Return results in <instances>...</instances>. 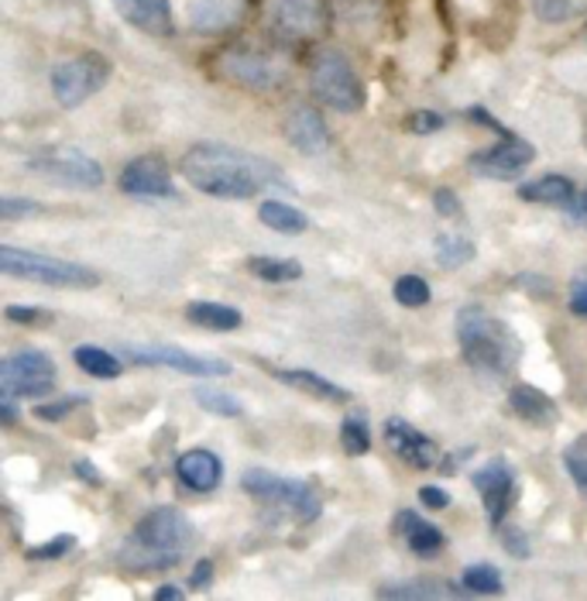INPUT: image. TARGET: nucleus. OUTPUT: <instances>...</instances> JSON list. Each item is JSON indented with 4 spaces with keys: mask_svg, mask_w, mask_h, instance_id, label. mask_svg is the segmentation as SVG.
Returning a JSON list of instances; mask_svg holds the SVG:
<instances>
[{
    "mask_svg": "<svg viewBox=\"0 0 587 601\" xmlns=\"http://www.w3.org/2000/svg\"><path fill=\"white\" fill-rule=\"evenodd\" d=\"M179 172L192 189L207 192L213 200H251L268 186L292 189V183L282 176L278 165L251 152H241L234 145H213V141L192 145L179 162Z\"/></svg>",
    "mask_w": 587,
    "mask_h": 601,
    "instance_id": "1",
    "label": "nucleus"
},
{
    "mask_svg": "<svg viewBox=\"0 0 587 601\" xmlns=\"http://www.w3.org/2000/svg\"><path fill=\"white\" fill-rule=\"evenodd\" d=\"M192 536H196L192 519L183 509L159 505L138 519L130 540L121 547L117 561H121V567L135 571V574L176 567L183 561V553L192 547Z\"/></svg>",
    "mask_w": 587,
    "mask_h": 601,
    "instance_id": "2",
    "label": "nucleus"
},
{
    "mask_svg": "<svg viewBox=\"0 0 587 601\" xmlns=\"http://www.w3.org/2000/svg\"><path fill=\"white\" fill-rule=\"evenodd\" d=\"M453 330H457V343H461V354L474 372L491 378L512 375V368L522 358V340L502 316H495L482 306H464L457 313Z\"/></svg>",
    "mask_w": 587,
    "mask_h": 601,
    "instance_id": "3",
    "label": "nucleus"
},
{
    "mask_svg": "<svg viewBox=\"0 0 587 601\" xmlns=\"http://www.w3.org/2000/svg\"><path fill=\"white\" fill-rule=\"evenodd\" d=\"M310 90L323 107H330L337 114H358L364 107V83L354 70V62L340 49H323L313 55Z\"/></svg>",
    "mask_w": 587,
    "mask_h": 601,
    "instance_id": "4",
    "label": "nucleus"
},
{
    "mask_svg": "<svg viewBox=\"0 0 587 601\" xmlns=\"http://www.w3.org/2000/svg\"><path fill=\"white\" fill-rule=\"evenodd\" d=\"M0 272L11 278H28L38 286H59V289H93L100 286V275L79 262H65V258H49L35 251H21L4 245L0 248Z\"/></svg>",
    "mask_w": 587,
    "mask_h": 601,
    "instance_id": "5",
    "label": "nucleus"
},
{
    "mask_svg": "<svg viewBox=\"0 0 587 601\" xmlns=\"http://www.w3.org/2000/svg\"><path fill=\"white\" fill-rule=\"evenodd\" d=\"M265 28L286 46L313 41L330 28V8H326V0H268Z\"/></svg>",
    "mask_w": 587,
    "mask_h": 601,
    "instance_id": "6",
    "label": "nucleus"
},
{
    "mask_svg": "<svg viewBox=\"0 0 587 601\" xmlns=\"http://www.w3.org/2000/svg\"><path fill=\"white\" fill-rule=\"evenodd\" d=\"M241 488L258 502L286 509L296 523H313L320 515V499L307 481H292V478L272 475V471H265V467H254L245 475Z\"/></svg>",
    "mask_w": 587,
    "mask_h": 601,
    "instance_id": "7",
    "label": "nucleus"
},
{
    "mask_svg": "<svg viewBox=\"0 0 587 601\" xmlns=\"http://www.w3.org/2000/svg\"><path fill=\"white\" fill-rule=\"evenodd\" d=\"M55 389V364L46 351H14L0 364V392L8 399H35Z\"/></svg>",
    "mask_w": 587,
    "mask_h": 601,
    "instance_id": "8",
    "label": "nucleus"
},
{
    "mask_svg": "<svg viewBox=\"0 0 587 601\" xmlns=\"http://www.w3.org/2000/svg\"><path fill=\"white\" fill-rule=\"evenodd\" d=\"M28 172H35L38 179H49L65 189H97L103 186V168L90 155H83L79 148H49L35 159H28Z\"/></svg>",
    "mask_w": 587,
    "mask_h": 601,
    "instance_id": "9",
    "label": "nucleus"
},
{
    "mask_svg": "<svg viewBox=\"0 0 587 601\" xmlns=\"http://www.w3.org/2000/svg\"><path fill=\"white\" fill-rule=\"evenodd\" d=\"M111 79V62L100 52H83L70 62H62L52 73V93L62 107H79L90 100L97 90H103V83Z\"/></svg>",
    "mask_w": 587,
    "mask_h": 601,
    "instance_id": "10",
    "label": "nucleus"
},
{
    "mask_svg": "<svg viewBox=\"0 0 587 601\" xmlns=\"http://www.w3.org/2000/svg\"><path fill=\"white\" fill-rule=\"evenodd\" d=\"M124 358L130 364H141V368H172V372L192 375V378H224V375H230V364L221 361V358L189 354L183 348H165V343H151V348H124Z\"/></svg>",
    "mask_w": 587,
    "mask_h": 601,
    "instance_id": "11",
    "label": "nucleus"
},
{
    "mask_svg": "<svg viewBox=\"0 0 587 601\" xmlns=\"http://www.w3.org/2000/svg\"><path fill=\"white\" fill-rule=\"evenodd\" d=\"M471 485L477 488V496L485 502V512H488V523L491 529H502L505 515L515 502V491H519V481H515V471L505 458H495L488 461L485 467H477L471 475Z\"/></svg>",
    "mask_w": 587,
    "mask_h": 601,
    "instance_id": "12",
    "label": "nucleus"
},
{
    "mask_svg": "<svg viewBox=\"0 0 587 601\" xmlns=\"http://www.w3.org/2000/svg\"><path fill=\"white\" fill-rule=\"evenodd\" d=\"M536 159V148L529 141H522L515 135L495 141L491 148H485V152H477L467 159V168L474 172V176L482 179H498V183H509V179H519L522 168L533 165Z\"/></svg>",
    "mask_w": 587,
    "mask_h": 601,
    "instance_id": "13",
    "label": "nucleus"
},
{
    "mask_svg": "<svg viewBox=\"0 0 587 601\" xmlns=\"http://www.w3.org/2000/svg\"><path fill=\"white\" fill-rule=\"evenodd\" d=\"M221 73L230 83L245 86V90H272V86L282 83V73L286 70H282L268 52L251 49V46H237V49H227L221 55Z\"/></svg>",
    "mask_w": 587,
    "mask_h": 601,
    "instance_id": "14",
    "label": "nucleus"
},
{
    "mask_svg": "<svg viewBox=\"0 0 587 601\" xmlns=\"http://www.w3.org/2000/svg\"><path fill=\"white\" fill-rule=\"evenodd\" d=\"M121 189L127 197H145V200H176L179 192L172 186L168 165L162 155H138L130 159L121 172Z\"/></svg>",
    "mask_w": 587,
    "mask_h": 601,
    "instance_id": "15",
    "label": "nucleus"
},
{
    "mask_svg": "<svg viewBox=\"0 0 587 601\" xmlns=\"http://www.w3.org/2000/svg\"><path fill=\"white\" fill-rule=\"evenodd\" d=\"M385 443L391 447V454H396L399 461H405L409 467H416V471L440 464V447L433 443L426 434H420L412 423H405L402 416L385 420Z\"/></svg>",
    "mask_w": 587,
    "mask_h": 601,
    "instance_id": "16",
    "label": "nucleus"
},
{
    "mask_svg": "<svg viewBox=\"0 0 587 601\" xmlns=\"http://www.w3.org/2000/svg\"><path fill=\"white\" fill-rule=\"evenodd\" d=\"M248 0H189V28L196 35H227L245 21Z\"/></svg>",
    "mask_w": 587,
    "mask_h": 601,
    "instance_id": "17",
    "label": "nucleus"
},
{
    "mask_svg": "<svg viewBox=\"0 0 587 601\" xmlns=\"http://www.w3.org/2000/svg\"><path fill=\"white\" fill-rule=\"evenodd\" d=\"M114 8L130 28H138L151 38H168L176 32L168 0H114Z\"/></svg>",
    "mask_w": 587,
    "mask_h": 601,
    "instance_id": "18",
    "label": "nucleus"
},
{
    "mask_svg": "<svg viewBox=\"0 0 587 601\" xmlns=\"http://www.w3.org/2000/svg\"><path fill=\"white\" fill-rule=\"evenodd\" d=\"M176 478L189 488V491H213L224 481V464L221 458L207 447L186 450V454L176 461Z\"/></svg>",
    "mask_w": 587,
    "mask_h": 601,
    "instance_id": "19",
    "label": "nucleus"
},
{
    "mask_svg": "<svg viewBox=\"0 0 587 601\" xmlns=\"http://www.w3.org/2000/svg\"><path fill=\"white\" fill-rule=\"evenodd\" d=\"M286 138L292 148H299L302 155H320L326 145H330V132H326V121L313 107H296L286 121Z\"/></svg>",
    "mask_w": 587,
    "mask_h": 601,
    "instance_id": "20",
    "label": "nucleus"
},
{
    "mask_svg": "<svg viewBox=\"0 0 587 601\" xmlns=\"http://www.w3.org/2000/svg\"><path fill=\"white\" fill-rule=\"evenodd\" d=\"M396 533L402 536L405 547L416 556H433L447 547V536L440 533V526H433L429 519H423V515L412 512V509L396 515Z\"/></svg>",
    "mask_w": 587,
    "mask_h": 601,
    "instance_id": "21",
    "label": "nucleus"
},
{
    "mask_svg": "<svg viewBox=\"0 0 587 601\" xmlns=\"http://www.w3.org/2000/svg\"><path fill=\"white\" fill-rule=\"evenodd\" d=\"M509 405L519 420H526L533 426H557L560 423V405L542 389H536V385H515V389L509 392Z\"/></svg>",
    "mask_w": 587,
    "mask_h": 601,
    "instance_id": "22",
    "label": "nucleus"
},
{
    "mask_svg": "<svg viewBox=\"0 0 587 601\" xmlns=\"http://www.w3.org/2000/svg\"><path fill=\"white\" fill-rule=\"evenodd\" d=\"M272 375L289 385V389H299L302 396H313V399H323V402H351V392L344 389V385H334L330 378H323L316 372H307V368H272Z\"/></svg>",
    "mask_w": 587,
    "mask_h": 601,
    "instance_id": "23",
    "label": "nucleus"
},
{
    "mask_svg": "<svg viewBox=\"0 0 587 601\" xmlns=\"http://www.w3.org/2000/svg\"><path fill=\"white\" fill-rule=\"evenodd\" d=\"M519 200L539 206H567L577 200V186L567 176H539L533 183L519 186Z\"/></svg>",
    "mask_w": 587,
    "mask_h": 601,
    "instance_id": "24",
    "label": "nucleus"
},
{
    "mask_svg": "<svg viewBox=\"0 0 587 601\" xmlns=\"http://www.w3.org/2000/svg\"><path fill=\"white\" fill-rule=\"evenodd\" d=\"M186 316H189V324L213 330V334H227V330H237L245 324L241 310L224 306V303H189Z\"/></svg>",
    "mask_w": 587,
    "mask_h": 601,
    "instance_id": "25",
    "label": "nucleus"
},
{
    "mask_svg": "<svg viewBox=\"0 0 587 601\" xmlns=\"http://www.w3.org/2000/svg\"><path fill=\"white\" fill-rule=\"evenodd\" d=\"M258 221L265 224V227H272V230H278V234H302L310 227V217L302 210H296L292 203H282V200H265L258 206Z\"/></svg>",
    "mask_w": 587,
    "mask_h": 601,
    "instance_id": "26",
    "label": "nucleus"
},
{
    "mask_svg": "<svg viewBox=\"0 0 587 601\" xmlns=\"http://www.w3.org/2000/svg\"><path fill=\"white\" fill-rule=\"evenodd\" d=\"M248 272L254 278H261V283H296V278H302V265L292 262V258H268V254H254L248 258Z\"/></svg>",
    "mask_w": 587,
    "mask_h": 601,
    "instance_id": "27",
    "label": "nucleus"
},
{
    "mask_svg": "<svg viewBox=\"0 0 587 601\" xmlns=\"http://www.w3.org/2000/svg\"><path fill=\"white\" fill-rule=\"evenodd\" d=\"M73 358H76V364L86 372V375H93V378H117L124 368H121V358L117 354H111V351H103V348H76L73 351Z\"/></svg>",
    "mask_w": 587,
    "mask_h": 601,
    "instance_id": "28",
    "label": "nucleus"
},
{
    "mask_svg": "<svg viewBox=\"0 0 587 601\" xmlns=\"http://www.w3.org/2000/svg\"><path fill=\"white\" fill-rule=\"evenodd\" d=\"M533 11L542 25H567V21L587 14V0H533Z\"/></svg>",
    "mask_w": 587,
    "mask_h": 601,
    "instance_id": "29",
    "label": "nucleus"
},
{
    "mask_svg": "<svg viewBox=\"0 0 587 601\" xmlns=\"http://www.w3.org/2000/svg\"><path fill=\"white\" fill-rule=\"evenodd\" d=\"M433 251H437V265L440 268H461L474 258V245L457 238V234H440L437 241H433Z\"/></svg>",
    "mask_w": 587,
    "mask_h": 601,
    "instance_id": "30",
    "label": "nucleus"
},
{
    "mask_svg": "<svg viewBox=\"0 0 587 601\" xmlns=\"http://www.w3.org/2000/svg\"><path fill=\"white\" fill-rule=\"evenodd\" d=\"M340 447H344V454H351V458H361L372 450V429H367L364 416H347L340 423Z\"/></svg>",
    "mask_w": 587,
    "mask_h": 601,
    "instance_id": "31",
    "label": "nucleus"
},
{
    "mask_svg": "<svg viewBox=\"0 0 587 601\" xmlns=\"http://www.w3.org/2000/svg\"><path fill=\"white\" fill-rule=\"evenodd\" d=\"M450 585H437V581H409V585H385L378 588V598H391V601H423V598H444L453 594L447 591Z\"/></svg>",
    "mask_w": 587,
    "mask_h": 601,
    "instance_id": "32",
    "label": "nucleus"
},
{
    "mask_svg": "<svg viewBox=\"0 0 587 601\" xmlns=\"http://www.w3.org/2000/svg\"><path fill=\"white\" fill-rule=\"evenodd\" d=\"M196 396V402H200V410H207V413H213V416H224V420H237V416H245V405L237 402L230 392H221V389H196L192 392Z\"/></svg>",
    "mask_w": 587,
    "mask_h": 601,
    "instance_id": "33",
    "label": "nucleus"
},
{
    "mask_svg": "<svg viewBox=\"0 0 587 601\" xmlns=\"http://www.w3.org/2000/svg\"><path fill=\"white\" fill-rule=\"evenodd\" d=\"M563 467H567L574 488L587 499V434H580L567 450H563Z\"/></svg>",
    "mask_w": 587,
    "mask_h": 601,
    "instance_id": "34",
    "label": "nucleus"
},
{
    "mask_svg": "<svg viewBox=\"0 0 587 601\" xmlns=\"http://www.w3.org/2000/svg\"><path fill=\"white\" fill-rule=\"evenodd\" d=\"M464 588L471 594H502V574H498L491 564H474L464 571Z\"/></svg>",
    "mask_w": 587,
    "mask_h": 601,
    "instance_id": "35",
    "label": "nucleus"
},
{
    "mask_svg": "<svg viewBox=\"0 0 587 601\" xmlns=\"http://www.w3.org/2000/svg\"><path fill=\"white\" fill-rule=\"evenodd\" d=\"M396 299H399V306H409V310L426 306L429 303V283L423 275H402L396 283Z\"/></svg>",
    "mask_w": 587,
    "mask_h": 601,
    "instance_id": "36",
    "label": "nucleus"
},
{
    "mask_svg": "<svg viewBox=\"0 0 587 601\" xmlns=\"http://www.w3.org/2000/svg\"><path fill=\"white\" fill-rule=\"evenodd\" d=\"M79 405H86V396L73 392L70 399H55V402H41V405H35V416L46 420V423H62L70 413H76Z\"/></svg>",
    "mask_w": 587,
    "mask_h": 601,
    "instance_id": "37",
    "label": "nucleus"
},
{
    "mask_svg": "<svg viewBox=\"0 0 587 601\" xmlns=\"http://www.w3.org/2000/svg\"><path fill=\"white\" fill-rule=\"evenodd\" d=\"M73 547H76V536L62 533V536H55V540H46V543H38V547H28L25 556H28V561H59V556H65Z\"/></svg>",
    "mask_w": 587,
    "mask_h": 601,
    "instance_id": "38",
    "label": "nucleus"
},
{
    "mask_svg": "<svg viewBox=\"0 0 587 601\" xmlns=\"http://www.w3.org/2000/svg\"><path fill=\"white\" fill-rule=\"evenodd\" d=\"M4 316L11 320V324H21V327H49L55 313L41 310V306H8Z\"/></svg>",
    "mask_w": 587,
    "mask_h": 601,
    "instance_id": "39",
    "label": "nucleus"
},
{
    "mask_svg": "<svg viewBox=\"0 0 587 601\" xmlns=\"http://www.w3.org/2000/svg\"><path fill=\"white\" fill-rule=\"evenodd\" d=\"M41 213V206L35 200H17V197H4L0 200V221H21V217H35Z\"/></svg>",
    "mask_w": 587,
    "mask_h": 601,
    "instance_id": "40",
    "label": "nucleus"
},
{
    "mask_svg": "<svg viewBox=\"0 0 587 601\" xmlns=\"http://www.w3.org/2000/svg\"><path fill=\"white\" fill-rule=\"evenodd\" d=\"M444 114H437V111H416V114H409V132L412 135H433V132H444Z\"/></svg>",
    "mask_w": 587,
    "mask_h": 601,
    "instance_id": "41",
    "label": "nucleus"
},
{
    "mask_svg": "<svg viewBox=\"0 0 587 601\" xmlns=\"http://www.w3.org/2000/svg\"><path fill=\"white\" fill-rule=\"evenodd\" d=\"M502 543H505V550L512 553V556H529V540H526V533L522 529H515V526H505L502 529Z\"/></svg>",
    "mask_w": 587,
    "mask_h": 601,
    "instance_id": "42",
    "label": "nucleus"
},
{
    "mask_svg": "<svg viewBox=\"0 0 587 601\" xmlns=\"http://www.w3.org/2000/svg\"><path fill=\"white\" fill-rule=\"evenodd\" d=\"M433 206H437L440 217H461V203H457V192L453 189H437V197H433Z\"/></svg>",
    "mask_w": 587,
    "mask_h": 601,
    "instance_id": "43",
    "label": "nucleus"
},
{
    "mask_svg": "<svg viewBox=\"0 0 587 601\" xmlns=\"http://www.w3.org/2000/svg\"><path fill=\"white\" fill-rule=\"evenodd\" d=\"M420 502H423L426 509H447L453 499H450V491H444V488H437V485H423V488H420Z\"/></svg>",
    "mask_w": 587,
    "mask_h": 601,
    "instance_id": "44",
    "label": "nucleus"
},
{
    "mask_svg": "<svg viewBox=\"0 0 587 601\" xmlns=\"http://www.w3.org/2000/svg\"><path fill=\"white\" fill-rule=\"evenodd\" d=\"M467 117H474L477 124H482V127H488V132H495L498 138H509L512 132H509V127L502 124V121H495L488 111H485V107H471V111H467Z\"/></svg>",
    "mask_w": 587,
    "mask_h": 601,
    "instance_id": "45",
    "label": "nucleus"
},
{
    "mask_svg": "<svg viewBox=\"0 0 587 601\" xmlns=\"http://www.w3.org/2000/svg\"><path fill=\"white\" fill-rule=\"evenodd\" d=\"M571 313L587 320V278H577L571 289Z\"/></svg>",
    "mask_w": 587,
    "mask_h": 601,
    "instance_id": "46",
    "label": "nucleus"
},
{
    "mask_svg": "<svg viewBox=\"0 0 587 601\" xmlns=\"http://www.w3.org/2000/svg\"><path fill=\"white\" fill-rule=\"evenodd\" d=\"M73 471H76V478H79V481H86V485H93V488H100V485H103V475H100V471H97L90 461H86V458H79V461L73 464Z\"/></svg>",
    "mask_w": 587,
    "mask_h": 601,
    "instance_id": "47",
    "label": "nucleus"
},
{
    "mask_svg": "<svg viewBox=\"0 0 587 601\" xmlns=\"http://www.w3.org/2000/svg\"><path fill=\"white\" fill-rule=\"evenodd\" d=\"M213 581V561H196L189 574V588H207Z\"/></svg>",
    "mask_w": 587,
    "mask_h": 601,
    "instance_id": "48",
    "label": "nucleus"
},
{
    "mask_svg": "<svg viewBox=\"0 0 587 601\" xmlns=\"http://www.w3.org/2000/svg\"><path fill=\"white\" fill-rule=\"evenodd\" d=\"M151 598H155V601H179V598H183V588H176V585H162Z\"/></svg>",
    "mask_w": 587,
    "mask_h": 601,
    "instance_id": "49",
    "label": "nucleus"
},
{
    "mask_svg": "<svg viewBox=\"0 0 587 601\" xmlns=\"http://www.w3.org/2000/svg\"><path fill=\"white\" fill-rule=\"evenodd\" d=\"M0 416H4V426H14V423H17L14 399H8V396H4V402H0Z\"/></svg>",
    "mask_w": 587,
    "mask_h": 601,
    "instance_id": "50",
    "label": "nucleus"
},
{
    "mask_svg": "<svg viewBox=\"0 0 587 601\" xmlns=\"http://www.w3.org/2000/svg\"><path fill=\"white\" fill-rule=\"evenodd\" d=\"M577 213H580V217L587 221V189L580 192V200H577Z\"/></svg>",
    "mask_w": 587,
    "mask_h": 601,
    "instance_id": "51",
    "label": "nucleus"
},
{
    "mask_svg": "<svg viewBox=\"0 0 587 601\" xmlns=\"http://www.w3.org/2000/svg\"><path fill=\"white\" fill-rule=\"evenodd\" d=\"M584 41H587V28H584Z\"/></svg>",
    "mask_w": 587,
    "mask_h": 601,
    "instance_id": "52",
    "label": "nucleus"
}]
</instances>
